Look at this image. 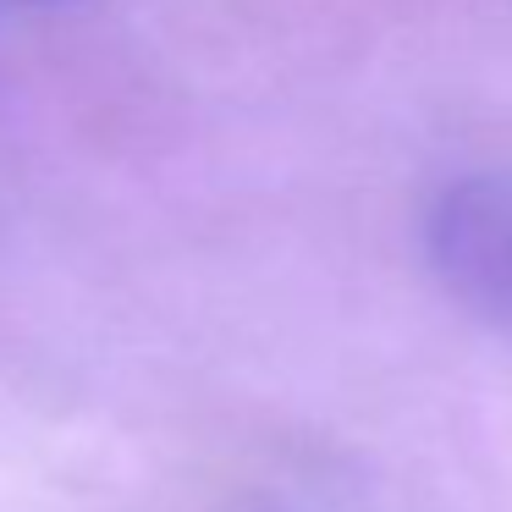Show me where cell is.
<instances>
[{
	"instance_id": "obj_1",
	"label": "cell",
	"mask_w": 512,
	"mask_h": 512,
	"mask_svg": "<svg viewBox=\"0 0 512 512\" xmlns=\"http://www.w3.org/2000/svg\"><path fill=\"white\" fill-rule=\"evenodd\" d=\"M424 243L452 298L512 331V171L452 182L424 221Z\"/></svg>"
}]
</instances>
